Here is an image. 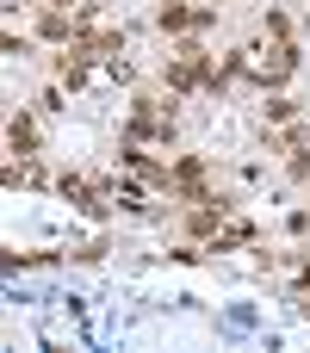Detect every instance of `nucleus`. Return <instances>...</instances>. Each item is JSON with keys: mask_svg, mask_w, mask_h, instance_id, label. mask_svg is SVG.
Returning a JSON list of instances; mask_svg holds the SVG:
<instances>
[{"mask_svg": "<svg viewBox=\"0 0 310 353\" xmlns=\"http://www.w3.org/2000/svg\"><path fill=\"white\" fill-rule=\"evenodd\" d=\"M124 137H130V143H162V149H168V143L180 137V112L162 105L155 93H137L130 112H124Z\"/></svg>", "mask_w": 310, "mask_h": 353, "instance_id": "f257e3e1", "label": "nucleus"}, {"mask_svg": "<svg viewBox=\"0 0 310 353\" xmlns=\"http://www.w3.org/2000/svg\"><path fill=\"white\" fill-rule=\"evenodd\" d=\"M217 25V6H180V0H162L155 6V31L162 37H199Z\"/></svg>", "mask_w": 310, "mask_h": 353, "instance_id": "f03ea898", "label": "nucleus"}, {"mask_svg": "<svg viewBox=\"0 0 310 353\" xmlns=\"http://www.w3.org/2000/svg\"><path fill=\"white\" fill-rule=\"evenodd\" d=\"M62 50H75L81 62H118V56H124V25H87V31H75V43H62Z\"/></svg>", "mask_w": 310, "mask_h": 353, "instance_id": "7ed1b4c3", "label": "nucleus"}, {"mask_svg": "<svg viewBox=\"0 0 310 353\" xmlns=\"http://www.w3.org/2000/svg\"><path fill=\"white\" fill-rule=\"evenodd\" d=\"M298 56H304L298 43H273V50H267V62L255 68V87H261V93H280V87L298 74Z\"/></svg>", "mask_w": 310, "mask_h": 353, "instance_id": "20e7f679", "label": "nucleus"}, {"mask_svg": "<svg viewBox=\"0 0 310 353\" xmlns=\"http://www.w3.org/2000/svg\"><path fill=\"white\" fill-rule=\"evenodd\" d=\"M118 168H124V174H137L143 186H155V192H168V161H155V155H149L143 143H130V137L118 143Z\"/></svg>", "mask_w": 310, "mask_h": 353, "instance_id": "39448f33", "label": "nucleus"}, {"mask_svg": "<svg viewBox=\"0 0 310 353\" xmlns=\"http://www.w3.org/2000/svg\"><path fill=\"white\" fill-rule=\"evenodd\" d=\"M6 149H12V155H37V149H43V130H37L31 112H12V118H6Z\"/></svg>", "mask_w": 310, "mask_h": 353, "instance_id": "423d86ee", "label": "nucleus"}, {"mask_svg": "<svg viewBox=\"0 0 310 353\" xmlns=\"http://www.w3.org/2000/svg\"><path fill=\"white\" fill-rule=\"evenodd\" d=\"M298 149H310V112H304V118H292L280 137H267V155H298Z\"/></svg>", "mask_w": 310, "mask_h": 353, "instance_id": "0eeeda50", "label": "nucleus"}, {"mask_svg": "<svg viewBox=\"0 0 310 353\" xmlns=\"http://www.w3.org/2000/svg\"><path fill=\"white\" fill-rule=\"evenodd\" d=\"M50 68H56V87H68V93H75V87H87V74H93V62H81L75 50H62Z\"/></svg>", "mask_w": 310, "mask_h": 353, "instance_id": "6e6552de", "label": "nucleus"}, {"mask_svg": "<svg viewBox=\"0 0 310 353\" xmlns=\"http://www.w3.org/2000/svg\"><path fill=\"white\" fill-rule=\"evenodd\" d=\"M292 118H304V105L286 93H267V124H292Z\"/></svg>", "mask_w": 310, "mask_h": 353, "instance_id": "1a4fd4ad", "label": "nucleus"}, {"mask_svg": "<svg viewBox=\"0 0 310 353\" xmlns=\"http://www.w3.org/2000/svg\"><path fill=\"white\" fill-rule=\"evenodd\" d=\"M261 31H267L273 43H292V19H286L280 6H267V12H261Z\"/></svg>", "mask_w": 310, "mask_h": 353, "instance_id": "9d476101", "label": "nucleus"}, {"mask_svg": "<svg viewBox=\"0 0 310 353\" xmlns=\"http://www.w3.org/2000/svg\"><path fill=\"white\" fill-rule=\"evenodd\" d=\"M6 56H31V37H19V31H6V43H0Z\"/></svg>", "mask_w": 310, "mask_h": 353, "instance_id": "9b49d317", "label": "nucleus"}, {"mask_svg": "<svg viewBox=\"0 0 310 353\" xmlns=\"http://www.w3.org/2000/svg\"><path fill=\"white\" fill-rule=\"evenodd\" d=\"M298 310H304V316H310V292H304V304H298Z\"/></svg>", "mask_w": 310, "mask_h": 353, "instance_id": "f8f14e48", "label": "nucleus"}]
</instances>
